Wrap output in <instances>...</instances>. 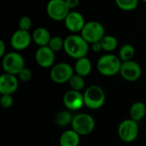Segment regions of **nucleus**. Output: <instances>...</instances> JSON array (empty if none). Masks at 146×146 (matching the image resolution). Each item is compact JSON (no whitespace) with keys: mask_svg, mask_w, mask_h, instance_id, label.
<instances>
[{"mask_svg":"<svg viewBox=\"0 0 146 146\" xmlns=\"http://www.w3.org/2000/svg\"><path fill=\"white\" fill-rule=\"evenodd\" d=\"M90 49V44L78 33H72L64 38V52L73 59L78 60L86 56Z\"/></svg>","mask_w":146,"mask_h":146,"instance_id":"nucleus-1","label":"nucleus"},{"mask_svg":"<svg viewBox=\"0 0 146 146\" xmlns=\"http://www.w3.org/2000/svg\"><path fill=\"white\" fill-rule=\"evenodd\" d=\"M121 64L122 62L118 56L108 53L99 57L97 62V69L100 74L111 77L120 74Z\"/></svg>","mask_w":146,"mask_h":146,"instance_id":"nucleus-2","label":"nucleus"},{"mask_svg":"<svg viewBox=\"0 0 146 146\" xmlns=\"http://www.w3.org/2000/svg\"><path fill=\"white\" fill-rule=\"evenodd\" d=\"M84 104L92 110H98L103 107L105 102V92L99 86H91L84 92Z\"/></svg>","mask_w":146,"mask_h":146,"instance_id":"nucleus-3","label":"nucleus"},{"mask_svg":"<svg viewBox=\"0 0 146 146\" xmlns=\"http://www.w3.org/2000/svg\"><path fill=\"white\" fill-rule=\"evenodd\" d=\"M2 67L4 73L18 75L25 68V60L18 51H10L2 58Z\"/></svg>","mask_w":146,"mask_h":146,"instance_id":"nucleus-4","label":"nucleus"},{"mask_svg":"<svg viewBox=\"0 0 146 146\" xmlns=\"http://www.w3.org/2000/svg\"><path fill=\"white\" fill-rule=\"evenodd\" d=\"M95 125L94 118L91 115L86 113H80L74 115L71 124L72 129L80 136H86L92 133L95 128Z\"/></svg>","mask_w":146,"mask_h":146,"instance_id":"nucleus-5","label":"nucleus"},{"mask_svg":"<svg viewBox=\"0 0 146 146\" xmlns=\"http://www.w3.org/2000/svg\"><path fill=\"white\" fill-rule=\"evenodd\" d=\"M90 44L99 42L105 36L104 25L98 21H90L86 23L80 33Z\"/></svg>","mask_w":146,"mask_h":146,"instance_id":"nucleus-6","label":"nucleus"},{"mask_svg":"<svg viewBox=\"0 0 146 146\" xmlns=\"http://www.w3.org/2000/svg\"><path fill=\"white\" fill-rule=\"evenodd\" d=\"M70 11L65 0H49L46 4V14L54 21H63Z\"/></svg>","mask_w":146,"mask_h":146,"instance_id":"nucleus-7","label":"nucleus"},{"mask_svg":"<svg viewBox=\"0 0 146 146\" xmlns=\"http://www.w3.org/2000/svg\"><path fill=\"white\" fill-rule=\"evenodd\" d=\"M74 74V68L67 62L55 64L50 72L51 80L56 84H64L69 81Z\"/></svg>","mask_w":146,"mask_h":146,"instance_id":"nucleus-8","label":"nucleus"},{"mask_svg":"<svg viewBox=\"0 0 146 146\" xmlns=\"http://www.w3.org/2000/svg\"><path fill=\"white\" fill-rule=\"evenodd\" d=\"M139 128L138 122L127 119L121 121L118 127V136L121 141L125 143H132L135 141L139 136Z\"/></svg>","mask_w":146,"mask_h":146,"instance_id":"nucleus-9","label":"nucleus"},{"mask_svg":"<svg viewBox=\"0 0 146 146\" xmlns=\"http://www.w3.org/2000/svg\"><path fill=\"white\" fill-rule=\"evenodd\" d=\"M120 74L125 80L134 82L140 79L142 75V68L140 65L133 60L122 62Z\"/></svg>","mask_w":146,"mask_h":146,"instance_id":"nucleus-10","label":"nucleus"},{"mask_svg":"<svg viewBox=\"0 0 146 146\" xmlns=\"http://www.w3.org/2000/svg\"><path fill=\"white\" fill-rule=\"evenodd\" d=\"M33 41L32 34L29 31L21 29L16 30L10 38V45L15 51H21L27 49Z\"/></svg>","mask_w":146,"mask_h":146,"instance_id":"nucleus-11","label":"nucleus"},{"mask_svg":"<svg viewBox=\"0 0 146 146\" xmlns=\"http://www.w3.org/2000/svg\"><path fill=\"white\" fill-rule=\"evenodd\" d=\"M63 22L66 29L72 33H80L86 23L84 15L80 12L75 10H71Z\"/></svg>","mask_w":146,"mask_h":146,"instance_id":"nucleus-12","label":"nucleus"},{"mask_svg":"<svg viewBox=\"0 0 146 146\" xmlns=\"http://www.w3.org/2000/svg\"><path fill=\"white\" fill-rule=\"evenodd\" d=\"M56 52H54L48 45L38 47L35 52V61L37 64L44 68H52L55 65Z\"/></svg>","mask_w":146,"mask_h":146,"instance_id":"nucleus-13","label":"nucleus"},{"mask_svg":"<svg viewBox=\"0 0 146 146\" xmlns=\"http://www.w3.org/2000/svg\"><path fill=\"white\" fill-rule=\"evenodd\" d=\"M63 104L70 111L80 110L84 105V96L80 92L69 90L63 96Z\"/></svg>","mask_w":146,"mask_h":146,"instance_id":"nucleus-14","label":"nucleus"},{"mask_svg":"<svg viewBox=\"0 0 146 146\" xmlns=\"http://www.w3.org/2000/svg\"><path fill=\"white\" fill-rule=\"evenodd\" d=\"M18 78L16 75L3 73L0 76V93L2 95H12L18 88Z\"/></svg>","mask_w":146,"mask_h":146,"instance_id":"nucleus-15","label":"nucleus"},{"mask_svg":"<svg viewBox=\"0 0 146 146\" xmlns=\"http://www.w3.org/2000/svg\"><path fill=\"white\" fill-rule=\"evenodd\" d=\"M33 37V41L38 46H47L50 41L51 35L50 31L44 27H37L32 33Z\"/></svg>","mask_w":146,"mask_h":146,"instance_id":"nucleus-16","label":"nucleus"},{"mask_svg":"<svg viewBox=\"0 0 146 146\" xmlns=\"http://www.w3.org/2000/svg\"><path fill=\"white\" fill-rule=\"evenodd\" d=\"M74 73L82 76V77H86L89 75L92 70V64L91 60L87 56L81 57L78 60H76L74 67Z\"/></svg>","mask_w":146,"mask_h":146,"instance_id":"nucleus-17","label":"nucleus"},{"mask_svg":"<svg viewBox=\"0 0 146 146\" xmlns=\"http://www.w3.org/2000/svg\"><path fill=\"white\" fill-rule=\"evenodd\" d=\"M80 141V135L73 129L63 132L60 137V146H79Z\"/></svg>","mask_w":146,"mask_h":146,"instance_id":"nucleus-18","label":"nucleus"},{"mask_svg":"<svg viewBox=\"0 0 146 146\" xmlns=\"http://www.w3.org/2000/svg\"><path fill=\"white\" fill-rule=\"evenodd\" d=\"M130 117L132 120L139 122L146 115V106L142 102H135L130 108Z\"/></svg>","mask_w":146,"mask_h":146,"instance_id":"nucleus-19","label":"nucleus"},{"mask_svg":"<svg viewBox=\"0 0 146 146\" xmlns=\"http://www.w3.org/2000/svg\"><path fill=\"white\" fill-rule=\"evenodd\" d=\"M70 110H62L58 112L55 116V123L60 127H65L72 124L74 116L69 112Z\"/></svg>","mask_w":146,"mask_h":146,"instance_id":"nucleus-20","label":"nucleus"},{"mask_svg":"<svg viewBox=\"0 0 146 146\" xmlns=\"http://www.w3.org/2000/svg\"><path fill=\"white\" fill-rule=\"evenodd\" d=\"M100 43L102 44L103 50L108 53L114 51L118 47V40L113 35L105 34V36L100 40Z\"/></svg>","mask_w":146,"mask_h":146,"instance_id":"nucleus-21","label":"nucleus"},{"mask_svg":"<svg viewBox=\"0 0 146 146\" xmlns=\"http://www.w3.org/2000/svg\"><path fill=\"white\" fill-rule=\"evenodd\" d=\"M134 55H135V49L130 44H125L121 45L118 53V56L120 57L121 62L133 60Z\"/></svg>","mask_w":146,"mask_h":146,"instance_id":"nucleus-22","label":"nucleus"},{"mask_svg":"<svg viewBox=\"0 0 146 146\" xmlns=\"http://www.w3.org/2000/svg\"><path fill=\"white\" fill-rule=\"evenodd\" d=\"M116 6L123 11H133L137 9L139 0H115Z\"/></svg>","mask_w":146,"mask_h":146,"instance_id":"nucleus-23","label":"nucleus"},{"mask_svg":"<svg viewBox=\"0 0 146 146\" xmlns=\"http://www.w3.org/2000/svg\"><path fill=\"white\" fill-rule=\"evenodd\" d=\"M68 84H69V86H70L72 90L80 92L85 87L86 81L84 80V77H82V76H80V75H79V74L74 73V75L69 80Z\"/></svg>","mask_w":146,"mask_h":146,"instance_id":"nucleus-24","label":"nucleus"},{"mask_svg":"<svg viewBox=\"0 0 146 146\" xmlns=\"http://www.w3.org/2000/svg\"><path fill=\"white\" fill-rule=\"evenodd\" d=\"M48 46L54 51L57 52L61 50H63L64 47V39L59 36H53L50 38V41L48 44Z\"/></svg>","mask_w":146,"mask_h":146,"instance_id":"nucleus-25","label":"nucleus"},{"mask_svg":"<svg viewBox=\"0 0 146 146\" xmlns=\"http://www.w3.org/2000/svg\"><path fill=\"white\" fill-rule=\"evenodd\" d=\"M32 25H33L32 19L29 16H27V15L21 16L19 19V21H18L19 29L25 30V31H29L30 28L32 27Z\"/></svg>","mask_w":146,"mask_h":146,"instance_id":"nucleus-26","label":"nucleus"},{"mask_svg":"<svg viewBox=\"0 0 146 146\" xmlns=\"http://www.w3.org/2000/svg\"><path fill=\"white\" fill-rule=\"evenodd\" d=\"M18 79L20 80H21L22 82H28L31 80L32 77H33V73L31 71V69H29L28 68H24L19 74H18Z\"/></svg>","mask_w":146,"mask_h":146,"instance_id":"nucleus-27","label":"nucleus"},{"mask_svg":"<svg viewBox=\"0 0 146 146\" xmlns=\"http://www.w3.org/2000/svg\"><path fill=\"white\" fill-rule=\"evenodd\" d=\"M14 103V99L12 95H2L0 98V104L3 109H9L12 107Z\"/></svg>","mask_w":146,"mask_h":146,"instance_id":"nucleus-28","label":"nucleus"},{"mask_svg":"<svg viewBox=\"0 0 146 146\" xmlns=\"http://www.w3.org/2000/svg\"><path fill=\"white\" fill-rule=\"evenodd\" d=\"M65 2H66L68 7L70 9V10L75 9L80 4V0H65Z\"/></svg>","mask_w":146,"mask_h":146,"instance_id":"nucleus-29","label":"nucleus"},{"mask_svg":"<svg viewBox=\"0 0 146 146\" xmlns=\"http://www.w3.org/2000/svg\"><path fill=\"white\" fill-rule=\"evenodd\" d=\"M91 48H92V50L94 52H96V53H98V52H100V51L103 50V47H102V44H101L100 41H99V42H96V43L92 44H91Z\"/></svg>","mask_w":146,"mask_h":146,"instance_id":"nucleus-30","label":"nucleus"},{"mask_svg":"<svg viewBox=\"0 0 146 146\" xmlns=\"http://www.w3.org/2000/svg\"><path fill=\"white\" fill-rule=\"evenodd\" d=\"M6 54V44L3 39H0V57L3 58Z\"/></svg>","mask_w":146,"mask_h":146,"instance_id":"nucleus-31","label":"nucleus"},{"mask_svg":"<svg viewBox=\"0 0 146 146\" xmlns=\"http://www.w3.org/2000/svg\"><path fill=\"white\" fill-rule=\"evenodd\" d=\"M139 1H142V2H144V3H146V0H139Z\"/></svg>","mask_w":146,"mask_h":146,"instance_id":"nucleus-32","label":"nucleus"},{"mask_svg":"<svg viewBox=\"0 0 146 146\" xmlns=\"http://www.w3.org/2000/svg\"><path fill=\"white\" fill-rule=\"evenodd\" d=\"M145 134H146V127H145Z\"/></svg>","mask_w":146,"mask_h":146,"instance_id":"nucleus-33","label":"nucleus"}]
</instances>
